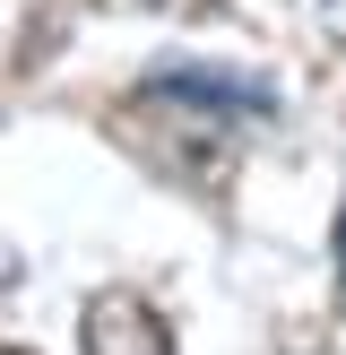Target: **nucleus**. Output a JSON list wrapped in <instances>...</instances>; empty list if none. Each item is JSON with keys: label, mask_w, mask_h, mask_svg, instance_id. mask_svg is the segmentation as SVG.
Segmentation results:
<instances>
[{"label": "nucleus", "mask_w": 346, "mask_h": 355, "mask_svg": "<svg viewBox=\"0 0 346 355\" xmlns=\"http://www.w3.org/2000/svg\"><path fill=\"white\" fill-rule=\"evenodd\" d=\"M78 355H173V321H156L138 295H95L78 312Z\"/></svg>", "instance_id": "1"}, {"label": "nucleus", "mask_w": 346, "mask_h": 355, "mask_svg": "<svg viewBox=\"0 0 346 355\" xmlns=\"http://www.w3.org/2000/svg\"><path fill=\"white\" fill-rule=\"evenodd\" d=\"M95 9H217V0H95Z\"/></svg>", "instance_id": "2"}, {"label": "nucleus", "mask_w": 346, "mask_h": 355, "mask_svg": "<svg viewBox=\"0 0 346 355\" xmlns=\"http://www.w3.org/2000/svg\"><path fill=\"white\" fill-rule=\"evenodd\" d=\"M320 17H329V35L346 44V0H320Z\"/></svg>", "instance_id": "3"}, {"label": "nucleus", "mask_w": 346, "mask_h": 355, "mask_svg": "<svg viewBox=\"0 0 346 355\" xmlns=\"http://www.w3.org/2000/svg\"><path fill=\"white\" fill-rule=\"evenodd\" d=\"M338 295H346V200H338Z\"/></svg>", "instance_id": "4"}, {"label": "nucleus", "mask_w": 346, "mask_h": 355, "mask_svg": "<svg viewBox=\"0 0 346 355\" xmlns=\"http://www.w3.org/2000/svg\"><path fill=\"white\" fill-rule=\"evenodd\" d=\"M0 355H35V347H0Z\"/></svg>", "instance_id": "5"}]
</instances>
